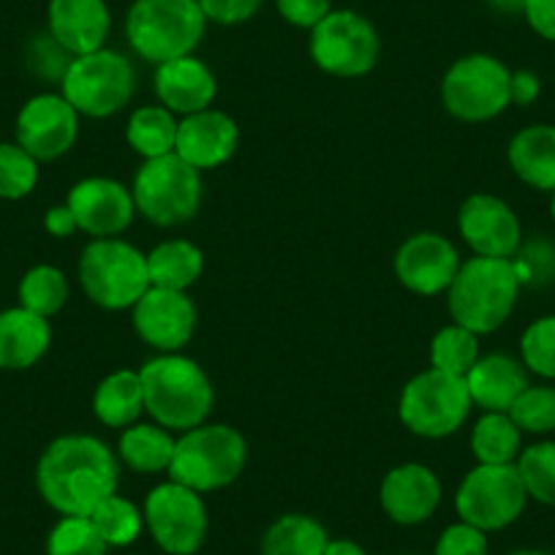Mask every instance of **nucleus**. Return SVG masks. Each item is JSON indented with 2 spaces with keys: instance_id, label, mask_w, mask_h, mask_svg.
Masks as SVG:
<instances>
[{
  "instance_id": "obj_1",
  "label": "nucleus",
  "mask_w": 555,
  "mask_h": 555,
  "mask_svg": "<svg viewBox=\"0 0 555 555\" xmlns=\"http://www.w3.org/2000/svg\"><path fill=\"white\" fill-rule=\"evenodd\" d=\"M120 461L95 436L68 434L52 441L36 466L39 493L61 517H90L117 493Z\"/></svg>"
},
{
  "instance_id": "obj_2",
  "label": "nucleus",
  "mask_w": 555,
  "mask_h": 555,
  "mask_svg": "<svg viewBox=\"0 0 555 555\" xmlns=\"http://www.w3.org/2000/svg\"><path fill=\"white\" fill-rule=\"evenodd\" d=\"M142 392H145V411L156 420V425L185 434L207 423L216 392L205 367L191 357L158 354L139 367Z\"/></svg>"
},
{
  "instance_id": "obj_3",
  "label": "nucleus",
  "mask_w": 555,
  "mask_h": 555,
  "mask_svg": "<svg viewBox=\"0 0 555 555\" xmlns=\"http://www.w3.org/2000/svg\"><path fill=\"white\" fill-rule=\"evenodd\" d=\"M520 289L515 261L474 256L463 261L447 289V308L455 324L472 330L474 335H490L512 317Z\"/></svg>"
},
{
  "instance_id": "obj_4",
  "label": "nucleus",
  "mask_w": 555,
  "mask_h": 555,
  "mask_svg": "<svg viewBox=\"0 0 555 555\" xmlns=\"http://www.w3.org/2000/svg\"><path fill=\"white\" fill-rule=\"evenodd\" d=\"M205 30L207 17L196 0H133L126 14L128 47L153 66L194 55Z\"/></svg>"
},
{
  "instance_id": "obj_5",
  "label": "nucleus",
  "mask_w": 555,
  "mask_h": 555,
  "mask_svg": "<svg viewBox=\"0 0 555 555\" xmlns=\"http://www.w3.org/2000/svg\"><path fill=\"white\" fill-rule=\"evenodd\" d=\"M245 463H248V441L243 439V434L232 425L205 423L178 436L169 463V479L196 493H216L237 482Z\"/></svg>"
},
{
  "instance_id": "obj_6",
  "label": "nucleus",
  "mask_w": 555,
  "mask_h": 555,
  "mask_svg": "<svg viewBox=\"0 0 555 555\" xmlns=\"http://www.w3.org/2000/svg\"><path fill=\"white\" fill-rule=\"evenodd\" d=\"M79 284L104 311H128L151 289L147 254L120 237L90 240L79 256Z\"/></svg>"
},
{
  "instance_id": "obj_7",
  "label": "nucleus",
  "mask_w": 555,
  "mask_h": 555,
  "mask_svg": "<svg viewBox=\"0 0 555 555\" xmlns=\"http://www.w3.org/2000/svg\"><path fill=\"white\" fill-rule=\"evenodd\" d=\"M474 403L466 378L428 367L409 378L398 400V416L420 439H447L466 425Z\"/></svg>"
},
{
  "instance_id": "obj_8",
  "label": "nucleus",
  "mask_w": 555,
  "mask_h": 555,
  "mask_svg": "<svg viewBox=\"0 0 555 555\" xmlns=\"http://www.w3.org/2000/svg\"><path fill=\"white\" fill-rule=\"evenodd\" d=\"M139 216L156 227H180L199 212L202 172L178 153L142 162L131 185Z\"/></svg>"
},
{
  "instance_id": "obj_9",
  "label": "nucleus",
  "mask_w": 555,
  "mask_h": 555,
  "mask_svg": "<svg viewBox=\"0 0 555 555\" xmlns=\"http://www.w3.org/2000/svg\"><path fill=\"white\" fill-rule=\"evenodd\" d=\"M137 90V72L131 61L115 50H95L72 57L61 79V93L79 115L112 117L131 101Z\"/></svg>"
},
{
  "instance_id": "obj_10",
  "label": "nucleus",
  "mask_w": 555,
  "mask_h": 555,
  "mask_svg": "<svg viewBox=\"0 0 555 555\" xmlns=\"http://www.w3.org/2000/svg\"><path fill=\"white\" fill-rule=\"evenodd\" d=\"M512 72L493 55L474 52L447 68L441 79V104L463 122H488L512 106Z\"/></svg>"
},
{
  "instance_id": "obj_11",
  "label": "nucleus",
  "mask_w": 555,
  "mask_h": 555,
  "mask_svg": "<svg viewBox=\"0 0 555 555\" xmlns=\"http://www.w3.org/2000/svg\"><path fill=\"white\" fill-rule=\"evenodd\" d=\"M311 61L324 74L338 79L365 77L382 55L378 30L365 14L351 9H333L317 28H311Z\"/></svg>"
},
{
  "instance_id": "obj_12",
  "label": "nucleus",
  "mask_w": 555,
  "mask_h": 555,
  "mask_svg": "<svg viewBox=\"0 0 555 555\" xmlns=\"http://www.w3.org/2000/svg\"><path fill=\"white\" fill-rule=\"evenodd\" d=\"M528 504L526 485L517 466H474L455 493L457 517L479 531H504Z\"/></svg>"
},
{
  "instance_id": "obj_13",
  "label": "nucleus",
  "mask_w": 555,
  "mask_h": 555,
  "mask_svg": "<svg viewBox=\"0 0 555 555\" xmlns=\"http://www.w3.org/2000/svg\"><path fill=\"white\" fill-rule=\"evenodd\" d=\"M142 512L153 542L167 555H196L205 544L210 517L196 490L169 479L147 493Z\"/></svg>"
},
{
  "instance_id": "obj_14",
  "label": "nucleus",
  "mask_w": 555,
  "mask_h": 555,
  "mask_svg": "<svg viewBox=\"0 0 555 555\" xmlns=\"http://www.w3.org/2000/svg\"><path fill=\"white\" fill-rule=\"evenodd\" d=\"M79 137V112L63 93H39L23 104L17 115V145L36 162H57Z\"/></svg>"
},
{
  "instance_id": "obj_15",
  "label": "nucleus",
  "mask_w": 555,
  "mask_h": 555,
  "mask_svg": "<svg viewBox=\"0 0 555 555\" xmlns=\"http://www.w3.org/2000/svg\"><path fill=\"white\" fill-rule=\"evenodd\" d=\"M131 311L137 335L158 354H178L194 338L196 306L189 292L151 286Z\"/></svg>"
},
{
  "instance_id": "obj_16",
  "label": "nucleus",
  "mask_w": 555,
  "mask_h": 555,
  "mask_svg": "<svg viewBox=\"0 0 555 555\" xmlns=\"http://www.w3.org/2000/svg\"><path fill=\"white\" fill-rule=\"evenodd\" d=\"M461 254L439 232L411 234L395 254V275L414 295L436 297L447 292L461 270Z\"/></svg>"
},
{
  "instance_id": "obj_17",
  "label": "nucleus",
  "mask_w": 555,
  "mask_h": 555,
  "mask_svg": "<svg viewBox=\"0 0 555 555\" xmlns=\"http://www.w3.org/2000/svg\"><path fill=\"white\" fill-rule=\"evenodd\" d=\"M457 229L468 248L488 259H515L522 245L517 212L493 194H472L457 212Z\"/></svg>"
},
{
  "instance_id": "obj_18",
  "label": "nucleus",
  "mask_w": 555,
  "mask_h": 555,
  "mask_svg": "<svg viewBox=\"0 0 555 555\" xmlns=\"http://www.w3.org/2000/svg\"><path fill=\"white\" fill-rule=\"evenodd\" d=\"M68 210L77 218V229L93 240L117 237L131 227L137 216L131 189L112 178H85L68 191Z\"/></svg>"
},
{
  "instance_id": "obj_19",
  "label": "nucleus",
  "mask_w": 555,
  "mask_h": 555,
  "mask_svg": "<svg viewBox=\"0 0 555 555\" xmlns=\"http://www.w3.org/2000/svg\"><path fill=\"white\" fill-rule=\"evenodd\" d=\"M441 479L423 463H400L389 468L378 488V504L384 515L398 526H423L441 504Z\"/></svg>"
},
{
  "instance_id": "obj_20",
  "label": "nucleus",
  "mask_w": 555,
  "mask_h": 555,
  "mask_svg": "<svg viewBox=\"0 0 555 555\" xmlns=\"http://www.w3.org/2000/svg\"><path fill=\"white\" fill-rule=\"evenodd\" d=\"M240 128L234 117L221 109H202L178 122L175 153L199 172L218 169L237 153Z\"/></svg>"
},
{
  "instance_id": "obj_21",
  "label": "nucleus",
  "mask_w": 555,
  "mask_h": 555,
  "mask_svg": "<svg viewBox=\"0 0 555 555\" xmlns=\"http://www.w3.org/2000/svg\"><path fill=\"white\" fill-rule=\"evenodd\" d=\"M112 28L106 0H50L47 30L72 57L104 50Z\"/></svg>"
},
{
  "instance_id": "obj_22",
  "label": "nucleus",
  "mask_w": 555,
  "mask_h": 555,
  "mask_svg": "<svg viewBox=\"0 0 555 555\" xmlns=\"http://www.w3.org/2000/svg\"><path fill=\"white\" fill-rule=\"evenodd\" d=\"M153 88H156L162 106L183 117L210 109L218 95L216 74L196 55H185L156 66Z\"/></svg>"
},
{
  "instance_id": "obj_23",
  "label": "nucleus",
  "mask_w": 555,
  "mask_h": 555,
  "mask_svg": "<svg viewBox=\"0 0 555 555\" xmlns=\"http://www.w3.org/2000/svg\"><path fill=\"white\" fill-rule=\"evenodd\" d=\"M50 319L28 308L0 311V371H28L50 351Z\"/></svg>"
},
{
  "instance_id": "obj_24",
  "label": "nucleus",
  "mask_w": 555,
  "mask_h": 555,
  "mask_svg": "<svg viewBox=\"0 0 555 555\" xmlns=\"http://www.w3.org/2000/svg\"><path fill=\"white\" fill-rule=\"evenodd\" d=\"M463 378L472 403L482 411H509L517 395L528 387L526 365L509 354L479 357Z\"/></svg>"
},
{
  "instance_id": "obj_25",
  "label": "nucleus",
  "mask_w": 555,
  "mask_h": 555,
  "mask_svg": "<svg viewBox=\"0 0 555 555\" xmlns=\"http://www.w3.org/2000/svg\"><path fill=\"white\" fill-rule=\"evenodd\" d=\"M506 158L517 178L537 191H555V126L533 122L517 131L506 147Z\"/></svg>"
},
{
  "instance_id": "obj_26",
  "label": "nucleus",
  "mask_w": 555,
  "mask_h": 555,
  "mask_svg": "<svg viewBox=\"0 0 555 555\" xmlns=\"http://www.w3.org/2000/svg\"><path fill=\"white\" fill-rule=\"evenodd\" d=\"M205 272V254L191 240H164L147 254V275L156 289L189 292Z\"/></svg>"
},
{
  "instance_id": "obj_27",
  "label": "nucleus",
  "mask_w": 555,
  "mask_h": 555,
  "mask_svg": "<svg viewBox=\"0 0 555 555\" xmlns=\"http://www.w3.org/2000/svg\"><path fill=\"white\" fill-rule=\"evenodd\" d=\"M145 411V392L139 371H115L99 382L93 392V414L106 428L126 430Z\"/></svg>"
},
{
  "instance_id": "obj_28",
  "label": "nucleus",
  "mask_w": 555,
  "mask_h": 555,
  "mask_svg": "<svg viewBox=\"0 0 555 555\" xmlns=\"http://www.w3.org/2000/svg\"><path fill=\"white\" fill-rule=\"evenodd\" d=\"M172 430L156 423H133L122 430L117 441V461L137 474H162L169 472L175 455Z\"/></svg>"
},
{
  "instance_id": "obj_29",
  "label": "nucleus",
  "mask_w": 555,
  "mask_h": 555,
  "mask_svg": "<svg viewBox=\"0 0 555 555\" xmlns=\"http://www.w3.org/2000/svg\"><path fill=\"white\" fill-rule=\"evenodd\" d=\"M178 122L180 120H175V112H169L167 106H139V109L131 112L126 122L128 147L137 156L145 158V162L169 156V153H175V145H178Z\"/></svg>"
},
{
  "instance_id": "obj_30",
  "label": "nucleus",
  "mask_w": 555,
  "mask_h": 555,
  "mask_svg": "<svg viewBox=\"0 0 555 555\" xmlns=\"http://www.w3.org/2000/svg\"><path fill=\"white\" fill-rule=\"evenodd\" d=\"M472 452L485 466H512L522 452V430L506 411H482L472 430Z\"/></svg>"
},
{
  "instance_id": "obj_31",
  "label": "nucleus",
  "mask_w": 555,
  "mask_h": 555,
  "mask_svg": "<svg viewBox=\"0 0 555 555\" xmlns=\"http://www.w3.org/2000/svg\"><path fill=\"white\" fill-rule=\"evenodd\" d=\"M327 528L311 515L278 517L261 537V555H324Z\"/></svg>"
},
{
  "instance_id": "obj_32",
  "label": "nucleus",
  "mask_w": 555,
  "mask_h": 555,
  "mask_svg": "<svg viewBox=\"0 0 555 555\" xmlns=\"http://www.w3.org/2000/svg\"><path fill=\"white\" fill-rule=\"evenodd\" d=\"M20 306L28 311L39 313V317L52 319L61 313L68 302V281L63 270L52 264H36L20 281Z\"/></svg>"
},
{
  "instance_id": "obj_33",
  "label": "nucleus",
  "mask_w": 555,
  "mask_h": 555,
  "mask_svg": "<svg viewBox=\"0 0 555 555\" xmlns=\"http://www.w3.org/2000/svg\"><path fill=\"white\" fill-rule=\"evenodd\" d=\"M90 520L109 547H128V544L137 542L142 528H145V512L139 509L133 501L115 493L104 504L95 506Z\"/></svg>"
},
{
  "instance_id": "obj_34",
  "label": "nucleus",
  "mask_w": 555,
  "mask_h": 555,
  "mask_svg": "<svg viewBox=\"0 0 555 555\" xmlns=\"http://www.w3.org/2000/svg\"><path fill=\"white\" fill-rule=\"evenodd\" d=\"M479 357V335L455 322L441 327L430 340V367L452 376H466Z\"/></svg>"
},
{
  "instance_id": "obj_35",
  "label": "nucleus",
  "mask_w": 555,
  "mask_h": 555,
  "mask_svg": "<svg viewBox=\"0 0 555 555\" xmlns=\"http://www.w3.org/2000/svg\"><path fill=\"white\" fill-rule=\"evenodd\" d=\"M515 466L526 485L528 499L555 506V441H537L526 447Z\"/></svg>"
},
{
  "instance_id": "obj_36",
  "label": "nucleus",
  "mask_w": 555,
  "mask_h": 555,
  "mask_svg": "<svg viewBox=\"0 0 555 555\" xmlns=\"http://www.w3.org/2000/svg\"><path fill=\"white\" fill-rule=\"evenodd\" d=\"M512 423L528 436H547L555 430V387L550 384H528L512 409L506 411Z\"/></svg>"
},
{
  "instance_id": "obj_37",
  "label": "nucleus",
  "mask_w": 555,
  "mask_h": 555,
  "mask_svg": "<svg viewBox=\"0 0 555 555\" xmlns=\"http://www.w3.org/2000/svg\"><path fill=\"white\" fill-rule=\"evenodd\" d=\"M39 185V162L17 142H0V199L17 202Z\"/></svg>"
},
{
  "instance_id": "obj_38",
  "label": "nucleus",
  "mask_w": 555,
  "mask_h": 555,
  "mask_svg": "<svg viewBox=\"0 0 555 555\" xmlns=\"http://www.w3.org/2000/svg\"><path fill=\"white\" fill-rule=\"evenodd\" d=\"M109 544L101 539L90 517H61L47 537V555H106Z\"/></svg>"
},
{
  "instance_id": "obj_39",
  "label": "nucleus",
  "mask_w": 555,
  "mask_h": 555,
  "mask_svg": "<svg viewBox=\"0 0 555 555\" xmlns=\"http://www.w3.org/2000/svg\"><path fill=\"white\" fill-rule=\"evenodd\" d=\"M520 362L526 371L555 382V313L528 324L520 338Z\"/></svg>"
},
{
  "instance_id": "obj_40",
  "label": "nucleus",
  "mask_w": 555,
  "mask_h": 555,
  "mask_svg": "<svg viewBox=\"0 0 555 555\" xmlns=\"http://www.w3.org/2000/svg\"><path fill=\"white\" fill-rule=\"evenodd\" d=\"M434 555H488V533L468 522H452L441 531Z\"/></svg>"
},
{
  "instance_id": "obj_41",
  "label": "nucleus",
  "mask_w": 555,
  "mask_h": 555,
  "mask_svg": "<svg viewBox=\"0 0 555 555\" xmlns=\"http://www.w3.org/2000/svg\"><path fill=\"white\" fill-rule=\"evenodd\" d=\"M515 267L517 275H520V284H542L547 278L555 275V248L547 243H531L515 254Z\"/></svg>"
},
{
  "instance_id": "obj_42",
  "label": "nucleus",
  "mask_w": 555,
  "mask_h": 555,
  "mask_svg": "<svg viewBox=\"0 0 555 555\" xmlns=\"http://www.w3.org/2000/svg\"><path fill=\"white\" fill-rule=\"evenodd\" d=\"M196 3L205 12L207 23L232 28V25H243L250 17H256L264 0H196Z\"/></svg>"
},
{
  "instance_id": "obj_43",
  "label": "nucleus",
  "mask_w": 555,
  "mask_h": 555,
  "mask_svg": "<svg viewBox=\"0 0 555 555\" xmlns=\"http://www.w3.org/2000/svg\"><path fill=\"white\" fill-rule=\"evenodd\" d=\"M275 9L289 25L311 30L333 12V0H275Z\"/></svg>"
},
{
  "instance_id": "obj_44",
  "label": "nucleus",
  "mask_w": 555,
  "mask_h": 555,
  "mask_svg": "<svg viewBox=\"0 0 555 555\" xmlns=\"http://www.w3.org/2000/svg\"><path fill=\"white\" fill-rule=\"evenodd\" d=\"M522 17L539 39L555 44V0H526Z\"/></svg>"
},
{
  "instance_id": "obj_45",
  "label": "nucleus",
  "mask_w": 555,
  "mask_h": 555,
  "mask_svg": "<svg viewBox=\"0 0 555 555\" xmlns=\"http://www.w3.org/2000/svg\"><path fill=\"white\" fill-rule=\"evenodd\" d=\"M542 93V82L533 72H512V82H509V95H512V104L517 106H531L533 101L539 99Z\"/></svg>"
},
{
  "instance_id": "obj_46",
  "label": "nucleus",
  "mask_w": 555,
  "mask_h": 555,
  "mask_svg": "<svg viewBox=\"0 0 555 555\" xmlns=\"http://www.w3.org/2000/svg\"><path fill=\"white\" fill-rule=\"evenodd\" d=\"M44 229L52 237H72V234L77 232V218L68 210V205H55L47 210Z\"/></svg>"
},
{
  "instance_id": "obj_47",
  "label": "nucleus",
  "mask_w": 555,
  "mask_h": 555,
  "mask_svg": "<svg viewBox=\"0 0 555 555\" xmlns=\"http://www.w3.org/2000/svg\"><path fill=\"white\" fill-rule=\"evenodd\" d=\"M324 555H367V550L354 539H330Z\"/></svg>"
},
{
  "instance_id": "obj_48",
  "label": "nucleus",
  "mask_w": 555,
  "mask_h": 555,
  "mask_svg": "<svg viewBox=\"0 0 555 555\" xmlns=\"http://www.w3.org/2000/svg\"><path fill=\"white\" fill-rule=\"evenodd\" d=\"M485 3L501 14H522V7H526V0H485Z\"/></svg>"
},
{
  "instance_id": "obj_49",
  "label": "nucleus",
  "mask_w": 555,
  "mask_h": 555,
  "mask_svg": "<svg viewBox=\"0 0 555 555\" xmlns=\"http://www.w3.org/2000/svg\"><path fill=\"white\" fill-rule=\"evenodd\" d=\"M512 555H553V553H547V550H517V553Z\"/></svg>"
},
{
  "instance_id": "obj_50",
  "label": "nucleus",
  "mask_w": 555,
  "mask_h": 555,
  "mask_svg": "<svg viewBox=\"0 0 555 555\" xmlns=\"http://www.w3.org/2000/svg\"><path fill=\"white\" fill-rule=\"evenodd\" d=\"M550 216H553V223H555V191L553 196H550Z\"/></svg>"
}]
</instances>
